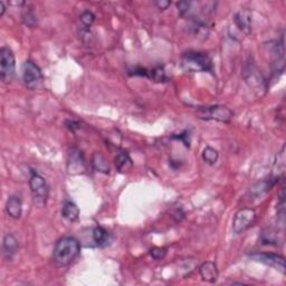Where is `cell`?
Here are the masks:
<instances>
[{
	"label": "cell",
	"mask_w": 286,
	"mask_h": 286,
	"mask_svg": "<svg viewBox=\"0 0 286 286\" xmlns=\"http://www.w3.org/2000/svg\"><path fill=\"white\" fill-rule=\"evenodd\" d=\"M18 250V242L12 234H7L3 240V255L5 259L12 260Z\"/></svg>",
	"instance_id": "7c38bea8"
},
{
	"label": "cell",
	"mask_w": 286,
	"mask_h": 286,
	"mask_svg": "<svg viewBox=\"0 0 286 286\" xmlns=\"http://www.w3.org/2000/svg\"><path fill=\"white\" fill-rule=\"evenodd\" d=\"M234 22L236 26L239 28V31H242L245 35L252 33V13L247 9H243V11L236 14Z\"/></svg>",
	"instance_id": "30bf717a"
},
{
	"label": "cell",
	"mask_w": 286,
	"mask_h": 286,
	"mask_svg": "<svg viewBox=\"0 0 286 286\" xmlns=\"http://www.w3.org/2000/svg\"><path fill=\"white\" fill-rule=\"evenodd\" d=\"M65 124H66V127L73 132H75V130L76 129H79V124L75 121H71V120H68Z\"/></svg>",
	"instance_id": "4316f807"
},
{
	"label": "cell",
	"mask_w": 286,
	"mask_h": 286,
	"mask_svg": "<svg viewBox=\"0 0 286 286\" xmlns=\"http://www.w3.org/2000/svg\"><path fill=\"white\" fill-rule=\"evenodd\" d=\"M29 188L33 196V203L38 208H44L49 198V187L41 174L32 171L29 178Z\"/></svg>",
	"instance_id": "3957f363"
},
{
	"label": "cell",
	"mask_w": 286,
	"mask_h": 286,
	"mask_svg": "<svg viewBox=\"0 0 286 286\" xmlns=\"http://www.w3.org/2000/svg\"><path fill=\"white\" fill-rule=\"evenodd\" d=\"M256 220V212L252 208H243L236 213L233 220V232L235 234H243L249 227H252Z\"/></svg>",
	"instance_id": "52a82bcc"
},
{
	"label": "cell",
	"mask_w": 286,
	"mask_h": 286,
	"mask_svg": "<svg viewBox=\"0 0 286 286\" xmlns=\"http://www.w3.org/2000/svg\"><path fill=\"white\" fill-rule=\"evenodd\" d=\"M150 255L152 256L154 259L157 260H161L165 257V255H167V249L165 248H161V247H154L152 249H150Z\"/></svg>",
	"instance_id": "cb8c5ba5"
},
{
	"label": "cell",
	"mask_w": 286,
	"mask_h": 286,
	"mask_svg": "<svg viewBox=\"0 0 286 286\" xmlns=\"http://www.w3.org/2000/svg\"><path fill=\"white\" fill-rule=\"evenodd\" d=\"M148 77L153 79L154 82H159V83L168 81V76L165 75L164 68L161 66H158L155 68L150 69V71L148 72Z\"/></svg>",
	"instance_id": "ffe728a7"
},
{
	"label": "cell",
	"mask_w": 286,
	"mask_h": 286,
	"mask_svg": "<svg viewBox=\"0 0 286 286\" xmlns=\"http://www.w3.org/2000/svg\"><path fill=\"white\" fill-rule=\"evenodd\" d=\"M171 3L167 2V0H161V2H155V6H157L160 11H165V9H168Z\"/></svg>",
	"instance_id": "484cf974"
},
{
	"label": "cell",
	"mask_w": 286,
	"mask_h": 286,
	"mask_svg": "<svg viewBox=\"0 0 286 286\" xmlns=\"http://www.w3.org/2000/svg\"><path fill=\"white\" fill-rule=\"evenodd\" d=\"M250 258L256 260V262L267 265L269 267H273L274 269H277L282 274H285L286 272L285 258L280 255L274 253H256L250 255Z\"/></svg>",
	"instance_id": "ba28073f"
},
{
	"label": "cell",
	"mask_w": 286,
	"mask_h": 286,
	"mask_svg": "<svg viewBox=\"0 0 286 286\" xmlns=\"http://www.w3.org/2000/svg\"><path fill=\"white\" fill-rule=\"evenodd\" d=\"M199 274L202 276L203 280L208 283H215L218 279V269L217 266L213 262H205L199 267Z\"/></svg>",
	"instance_id": "8fae6325"
},
{
	"label": "cell",
	"mask_w": 286,
	"mask_h": 286,
	"mask_svg": "<svg viewBox=\"0 0 286 286\" xmlns=\"http://www.w3.org/2000/svg\"><path fill=\"white\" fill-rule=\"evenodd\" d=\"M181 66L185 72L202 73L213 72V62L207 54L188 52L182 55Z\"/></svg>",
	"instance_id": "7a4b0ae2"
},
{
	"label": "cell",
	"mask_w": 286,
	"mask_h": 286,
	"mask_svg": "<svg viewBox=\"0 0 286 286\" xmlns=\"http://www.w3.org/2000/svg\"><path fill=\"white\" fill-rule=\"evenodd\" d=\"M197 117L206 121H218L228 123L234 118V112L227 107L223 105H212V107L199 108Z\"/></svg>",
	"instance_id": "277c9868"
},
{
	"label": "cell",
	"mask_w": 286,
	"mask_h": 286,
	"mask_svg": "<svg viewBox=\"0 0 286 286\" xmlns=\"http://www.w3.org/2000/svg\"><path fill=\"white\" fill-rule=\"evenodd\" d=\"M173 139L180 140V141H182V142L184 143L185 147L189 148V145H190V137H189V133L183 132V133L179 134V135H175V137H173Z\"/></svg>",
	"instance_id": "d4e9b609"
},
{
	"label": "cell",
	"mask_w": 286,
	"mask_h": 286,
	"mask_svg": "<svg viewBox=\"0 0 286 286\" xmlns=\"http://www.w3.org/2000/svg\"><path fill=\"white\" fill-rule=\"evenodd\" d=\"M93 164L95 169L98 170V171H103V172H109V165L108 162L105 161V159L102 154H99L97 153L94 155V159H93Z\"/></svg>",
	"instance_id": "7402d4cb"
},
{
	"label": "cell",
	"mask_w": 286,
	"mask_h": 286,
	"mask_svg": "<svg viewBox=\"0 0 286 286\" xmlns=\"http://www.w3.org/2000/svg\"><path fill=\"white\" fill-rule=\"evenodd\" d=\"M192 6H193V3H190V2L178 3L177 7H178V12L180 14V16H182V17L189 16L190 12H192Z\"/></svg>",
	"instance_id": "603a6c76"
},
{
	"label": "cell",
	"mask_w": 286,
	"mask_h": 286,
	"mask_svg": "<svg viewBox=\"0 0 286 286\" xmlns=\"http://www.w3.org/2000/svg\"><path fill=\"white\" fill-rule=\"evenodd\" d=\"M23 81L28 88L38 89L42 87L44 76L42 69L38 67V65L33 63L32 61L25 62L23 65Z\"/></svg>",
	"instance_id": "8992f818"
},
{
	"label": "cell",
	"mask_w": 286,
	"mask_h": 286,
	"mask_svg": "<svg viewBox=\"0 0 286 286\" xmlns=\"http://www.w3.org/2000/svg\"><path fill=\"white\" fill-rule=\"evenodd\" d=\"M94 21H95V15L92 12H88V11L83 12L81 14V16H79V22H81L82 27L84 29H86V31H88V29L91 28Z\"/></svg>",
	"instance_id": "44dd1931"
},
{
	"label": "cell",
	"mask_w": 286,
	"mask_h": 286,
	"mask_svg": "<svg viewBox=\"0 0 286 286\" xmlns=\"http://www.w3.org/2000/svg\"><path fill=\"white\" fill-rule=\"evenodd\" d=\"M85 162L82 152L77 149H72L68 155L67 171L69 174H77L84 171Z\"/></svg>",
	"instance_id": "9c48e42d"
},
{
	"label": "cell",
	"mask_w": 286,
	"mask_h": 286,
	"mask_svg": "<svg viewBox=\"0 0 286 286\" xmlns=\"http://www.w3.org/2000/svg\"><path fill=\"white\" fill-rule=\"evenodd\" d=\"M9 5H12V6H16V7H22L25 5V2H11Z\"/></svg>",
	"instance_id": "f1b7e54d"
},
{
	"label": "cell",
	"mask_w": 286,
	"mask_h": 286,
	"mask_svg": "<svg viewBox=\"0 0 286 286\" xmlns=\"http://www.w3.org/2000/svg\"><path fill=\"white\" fill-rule=\"evenodd\" d=\"M219 158V153L216 149H214L213 147H206L203 151V159L204 161L209 164V165H214L217 163Z\"/></svg>",
	"instance_id": "d6986e66"
},
{
	"label": "cell",
	"mask_w": 286,
	"mask_h": 286,
	"mask_svg": "<svg viewBox=\"0 0 286 286\" xmlns=\"http://www.w3.org/2000/svg\"><path fill=\"white\" fill-rule=\"evenodd\" d=\"M6 213L13 219H19L23 214L22 200L17 196H11L6 203Z\"/></svg>",
	"instance_id": "5bb4252c"
},
{
	"label": "cell",
	"mask_w": 286,
	"mask_h": 286,
	"mask_svg": "<svg viewBox=\"0 0 286 286\" xmlns=\"http://www.w3.org/2000/svg\"><path fill=\"white\" fill-rule=\"evenodd\" d=\"M115 165L120 172H128L133 167L132 159L127 152H120L115 157Z\"/></svg>",
	"instance_id": "2e32d148"
},
{
	"label": "cell",
	"mask_w": 286,
	"mask_h": 286,
	"mask_svg": "<svg viewBox=\"0 0 286 286\" xmlns=\"http://www.w3.org/2000/svg\"><path fill=\"white\" fill-rule=\"evenodd\" d=\"M91 235L93 247H104V246H107L110 243V239H111V236H110L108 230L103 227H100V226H97V227H94L91 230Z\"/></svg>",
	"instance_id": "4fadbf2b"
},
{
	"label": "cell",
	"mask_w": 286,
	"mask_h": 286,
	"mask_svg": "<svg viewBox=\"0 0 286 286\" xmlns=\"http://www.w3.org/2000/svg\"><path fill=\"white\" fill-rule=\"evenodd\" d=\"M16 74V58L11 48L3 46L0 48V77L3 82H12Z\"/></svg>",
	"instance_id": "5b68a950"
},
{
	"label": "cell",
	"mask_w": 286,
	"mask_h": 286,
	"mask_svg": "<svg viewBox=\"0 0 286 286\" xmlns=\"http://www.w3.org/2000/svg\"><path fill=\"white\" fill-rule=\"evenodd\" d=\"M81 253V244L78 239L72 236H65L55 244L53 250V260L59 267H64L76 259Z\"/></svg>",
	"instance_id": "6da1fadb"
},
{
	"label": "cell",
	"mask_w": 286,
	"mask_h": 286,
	"mask_svg": "<svg viewBox=\"0 0 286 286\" xmlns=\"http://www.w3.org/2000/svg\"><path fill=\"white\" fill-rule=\"evenodd\" d=\"M61 213L63 218L66 219L69 223L77 222L79 218V209L77 207V205L73 203L72 200H66V202L63 204Z\"/></svg>",
	"instance_id": "9a60e30c"
},
{
	"label": "cell",
	"mask_w": 286,
	"mask_h": 286,
	"mask_svg": "<svg viewBox=\"0 0 286 286\" xmlns=\"http://www.w3.org/2000/svg\"><path fill=\"white\" fill-rule=\"evenodd\" d=\"M284 172H285V147L282 148L279 153L276 155V160L274 163V172L273 177L277 180L284 178Z\"/></svg>",
	"instance_id": "e0dca14e"
},
{
	"label": "cell",
	"mask_w": 286,
	"mask_h": 286,
	"mask_svg": "<svg viewBox=\"0 0 286 286\" xmlns=\"http://www.w3.org/2000/svg\"><path fill=\"white\" fill-rule=\"evenodd\" d=\"M247 75H245V79L246 82L249 84V86H253L255 87V85L257 87H262V84H263V79L260 78L259 76V73L256 71V68L254 66H249L248 71H246Z\"/></svg>",
	"instance_id": "ac0fdd59"
},
{
	"label": "cell",
	"mask_w": 286,
	"mask_h": 286,
	"mask_svg": "<svg viewBox=\"0 0 286 286\" xmlns=\"http://www.w3.org/2000/svg\"><path fill=\"white\" fill-rule=\"evenodd\" d=\"M5 13H6V7H5V4L3 2H0V17H3Z\"/></svg>",
	"instance_id": "83f0119b"
}]
</instances>
